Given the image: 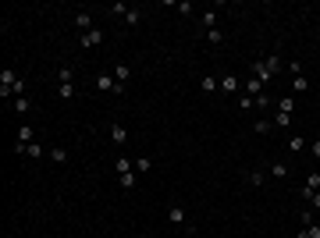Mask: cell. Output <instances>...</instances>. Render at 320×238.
Wrapping results in <instances>:
<instances>
[{"label": "cell", "mask_w": 320, "mask_h": 238, "mask_svg": "<svg viewBox=\"0 0 320 238\" xmlns=\"http://www.w3.org/2000/svg\"><path fill=\"white\" fill-rule=\"evenodd\" d=\"M168 220H171V224H178V227H189V217H185V210H182V206H168Z\"/></svg>", "instance_id": "obj_9"}, {"label": "cell", "mask_w": 320, "mask_h": 238, "mask_svg": "<svg viewBox=\"0 0 320 238\" xmlns=\"http://www.w3.org/2000/svg\"><path fill=\"white\" fill-rule=\"evenodd\" d=\"M100 43H103V32H100V29L78 36V47H82V50H93V47H100Z\"/></svg>", "instance_id": "obj_4"}, {"label": "cell", "mask_w": 320, "mask_h": 238, "mask_svg": "<svg viewBox=\"0 0 320 238\" xmlns=\"http://www.w3.org/2000/svg\"><path fill=\"white\" fill-rule=\"evenodd\" d=\"M246 96H263V82L260 78H249L246 82Z\"/></svg>", "instance_id": "obj_20"}, {"label": "cell", "mask_w": 320, "mask_h": 238, "mask_svg": "<svg viewBox=\"0 0 320 238\" xmlns=\"http://www.w3.org/2000/svg\"><path fill=\"white\" fill-rule=\"evenodd\" d=\"M114 171H117V174H128V171H135V164L128 160V156H117V160H114Z\"/></svg>", "instance_id": "obj_17"}, {"label": "cell", "mask_w": 320, "mask_h": 238, "mask_svg": "<svg viewBox=\"0 0 320 238\" xmlns=\"http://www.w3.org/2000/svg\"><path fill=\"white\" fill-rule=\"evenodd\" d=\"M299 220H302V227H306V224H313V206H309V210H302V213H299Z\"/></svg>", "instance_id": "obj_35"}, {"label": "cell", "mask_w": 320, "mask_h": 238, "mask_svg": "<svg viewBox=\"0 0 320 238\" xmlns=\"http://www.w3.org/2000/svg\"><path fill=\"white\" fill-rule=\"evenodd\" d=\"M32 110V100L29 96H15V114H29Z\"/></svg>", "instance_id": "obj_21"}, {"label": "cell", "mask_w": 320, "mask_h": 238, "mask_svg": "<svg viewBox=\"0 0 320 238\" xmlns=\"http://www.w3.org/2000/svg\"><path fill=\"white\" fill-rule=\"evenodd\" d=\"M75 25L82 29V32H93V29H96V25H93V15H89V11H78V15H75Z\"/></svg>", "instance_id": "obj_12"}, {"label": "cell", "mask_w": 320, "mask_h": 238, "mask_svg": "<svg viewBox=\"0 0 320 238\" xmlns=\"http://www.w3.org/2000/svg\"><path fill=\"white\" fill-rule=\"evenodd\" d=\"M0 96H25V82L15 75V68L0 71Z\"/></svg>", "instance_id": "obj_1"}, {"label": "cell", "mask_w": 320, "mask_h": 238, "mask_svg": "<svg viewBox=\"0 0 320 238\" xmlns=\"http://www.w3.org/2000/svg\"><path fill=\"white\" fill-rule=\"evenodd\" d=\"M110 75L117 78V86L125 89V82H128V78H132V68H128V64H114V68H110Z\"/></svg>", "instance_id": "obj_8"}, {"label": "cell", "mask_w": 320, "mask_h": 238, "mask_svg": "<svg viewBox=\"0 0 320 238\" xmlns=\"http://www.w3.org/2000/svg\"><path fill=\"white\" fill-rule=\"evenodd\" d=\"M246 181H249L253 188H260V185L267 181V174H263V171H249V178H246Z\"/></svg>", "instance_id": "obj_30"}, {"label": "cell", "mask_w": 320, "mask_h": 238, "mask_svg": "<svg viewBox=\"0 0 320 238\" xmlns=\"http://www.w3.org/2000/svg\"><path fill=\"white\" fill-rule=\"evenodd\" d=\"M47 153H50V149L39 142V139H36V142H29V146L22 149V156H29V160H39V156H47Z\"/></svg>", "instance_id": "obj_7"}, {"label": "cell", "mask_w": 320, "mask_h": 238, "mask_svg": "<svg viewBox=\"0 0 320 238\" xmlns=\"http://www.w3.org/2000/svg\"><path fill=\"white\" fill-rule=\"evenodd\" d=\"M288 149H292V153H302V149H306V139H302V135H292V139H288Z\"/></svg>", "instance_id": "obj_29"}, {"label": "cell", "mask_w": 320, "mask_h": 238, "mask_svg": "<svg viewBox=\"0 0 320 238\" xmlns=\"http://www.w3.org/2000/svg\"><path fill=\"white\" fill-rule=\"evenodd\" d=\"M57 86H75V68L64 64V68L57 71Z\"/></svg>", "instance_id": "obj_14"}, {"label": "cell", "mask_w": 320, "mask_h": 238, "mask_svg": "<svg viewBox=\"0 0 320 238\" xmlns=\"http://www.w3.org/2000/svg\"><path fill=\"white\" fill-rule=\"evenodd\" d=\"M313 192H320V174H316V171H313V174H306V181H302V192H299V195H302V203L309 199Z\"/></svg>", "instance_id": "obj_5"}, {"label": "cell", "mask_w": 320, "mask_h": 238, "mask_svg": "<svg viewBox=\"0 0 320 238\" xmlns=\"http://www.w3.org/2000/svg\"><path fill=\"white\" fill-rule=\"evenodd\" d=\"M295 110V100L292 96H281V100H277V114H292Z\"/></svg>", "instance_id": "obj_26"}, {"label": "cell", "mask_w": 320, "mask_h": 238, "mask_svg": "<svg viewBox=\"0 0 320 238\" xmlns=\"http://www.w3.org/2000/svg\"><path fill=\"white\" fill-rule=\"evenodd\" d=\"M29 142H36V132H32V125H22V128H18V142H15V153H22Z\"/></svg>", "instance_id": "obj_6"}, {"label": "cell", "mask_w": 320, "mask_h": 238, "mask_svg": "<svg viewBox=\"0 0 320 238\" xmlns=\"http://www.w3.org/2000/svg\"><path fill=\"white\" fill-rule=\"evenodd\" d=\"M256 107H260V110H267V107H270V96H267V93H263V96H256Z\"/></svg>", "instance_id": "obj_38"}, {"label": "cell", "mask_w": 320, "mask_h": 238, "mask_svg": "<svg viewBox=\"0 0 320 238\" xmlns=\"http://www.w3.org/2000/svg\"><path fill=\"white\" fill-rule=\"evenodd\" d=\"M270 128H274V121H267V114L260 117V121H256V125H253V132H256V135H267Z\"/></svg>", "instance_id": "obj_27"}, {"label": "cell", "mask_w": 320, "mask_h": 238, "mask_svg": "<svg viewBox=\"0 0 320 238\" xmlns=\"http://www.w3.org/2000/svg\"><path fill=\"white\" fill-rule=\"evenodd\" d=\"M238 89V78L235 75H221V93H235Z\"/></svg>", "instance_id": "obj_19"}, {"label": "cell", "mask_w": 320, "mask_h": 238, "mask_svg": "<svg viewBox=\"0 0 320 238\" xmlns=\"http://www.w3.org/2000/svg\"><path fill=\"white\" fill-rule=\"evenodd\" d=\"M277 125H292V114H277V110H274V128H277Z\"/></svg>", "instance_id": "obj_32"}, {"label": "cell", "mask_w": 320, "mask_h": 238, "mask_svg": "<svg viewBox=\"0 0 320 238\" xmlns=\"http://www.w3.org/2000/svg\"><path fill=\"white\" fill-rule=\"evenodd\" d=\"M295 238H320V224H316V220H313V224H306Z\"/></svg>", "instance_id": "obj_22"}, {"label": "cell", "mask_w": 320, "mask_h": 238, "mask_svg": "<svg viewBox=\"0 0 320 238\" xmlns=\"http://www.w3.org/2000/svg\"><path fill=\"white\" fill-rule=\"evenodd\" d=\"M292 89H295V93H306V89H309V78H306V75H292Z\"/></svg>", "instance_id": "obj_23"}, {"label": "cell", "mask_w": 320, "mask_h": 238, "mask_svg": "<svg viewBox=\"0 0 320 238\" xmlns=\"http://www.w3.org/2000/svg\"><path fill=\"white\" fill-rule=\"evenodd\" d=\"M96 89H100V93H114V96H121V93H125L121 86H117V78H114L110 71H103V75H96Z\"/></svg>", "instance_id": "obj_2"}, {"label": "cell", "mask_w": 320, "mask_h": 238, "mask_svg": "<svg viewBox=\"0 0 320 238\" xmlns=\"http://www.w3.org/2000/svg\"><path fill=\"white\" fill-rule=\"evenodd\" d=\"M260 61H263V68H267L270 75L281 71V54H277V50H274V54H267V57H260Z\"/></svg>", "instance_id": "obj_11"}, {"label": "cell", "mask_w": 320, "mask_h": 238, "mask_svg": "<svg viewBox=\"0 0 320 238\" xmlns=\"http://www.w3.org/2000/svg\"><path fill=\"white\" fill-rule=\"evenodd\" d=\"M238 107H242V110H249V107H256V96H238Z\"/></svg>", "instance_id": "obj_33"}, {"label": "cell", "mask_w": 320, "mask_h": 238, "mask_svg": "<svg viewBox=\"0 0 320 238\" xmlns=\"http://www.w3.org/2000/svg\"><path fill=\"white\" fill-rule=\"evenodd\" d=\"M117 178H121V188H125V192H132V188L139 185V174H135V171H128V174H117Z\"/></svg>", "instance_id": "obj_18"}, {"label": "cell", "mask_w": 320, "mask_h": 238, "mask_svg": "<svg viewBox=\"0 0 320 238\" xmlns=\"http://www.w3.org/2000/svg\"><path fill=\"white\" fill-rule=\"evenodd\" d=\"M47 156H50L54 164H68V153H64V146H54V149H50Z\"/></svg>", "instance_id": "obj_24"}, {"label": "cell", "mask_w": 320, "mask_h": 238, "mask_svg": "<svg viewBox=\"0 0 320 238\" xmlns=\"http://www.w3.org/2000/svg\"><path fill=\"white\" fill-rule=\"evenodd\" d=\"M57 96H64V100H71V96H75V86H57Z\"/></svg>", "instance_id": "obj_34"}, {"label": "cell", "mask_w": 320, "mask_h": 238, "mask_svg": "<svg viewBox=\"0 0 320 238\" xmlns=\"http://www.w3.org/2000/svg\"><path fill=\"white\" fill-rule=\"evenodd\" d=\"M199 25H203V32L217 29V11H203V18H199Z\"/></svg>", "instance_id": "obj_16"}, {"label": "cell", "mask_w": 320, "mask_h": 238, "mask_svg": "<svg viewBox=\"0 0 320 238\" xmlns=\"http://www.w3.org/2000/svg\"><path fill=\"white\" fill-rule=\"evenodd\" d=\"M199 89L203 93H221V78H214V75H207L203 82H199Z\"/></svg>", "instance_id": "obj_15"}, {"label": "cell", "mask_w": 320, "mask_h": 238, "mask_svg": "<svg viewBox=\"0 0 320 238\" xmlns=\"http://www.w3.org/2000/svg\"><path fill=\"white\" fill-rule=\"evenodd\" d=\"M207 43L221 47V43H224V32H221V29H210V32H207Z\"/></svg>", "instance_id": "obj_31"}, {"label": "cell", "mask_w": 320, "mask_h": 238, "mask_svg": "<svg viewBox=\"0 0 320 238\" xmlns=\"http://www.w3.org/2000/svg\"><path fill=\"white\" fill-rule=\"evenodd\" d=\"M135 164V174H146L149 167H153V160H149V156H139V160H132Z\"/></svg>", "instance_id": "obj_28"}, {"label": "cell", "mask_w": 320, "mask_h": 238, "mask_svg": "<svg viewBox=\"0 0 320 238\" xmlns=\"http://www.w3.org/2000/svg\"><path fill=\"white\" fill-rule=\"evenodd\" d=\"M309 153H313V156H320V139H316V142L309 146Z\"/></svg>", "instance_id": "obj_39"}, {"label": "cell", "mask_w": 320, "mask_h": 238, "mask_svg": "<svg viewBox=\"0 0 320 238\" xmlns=\"http://www.w3.org/2000/svg\"><path fill=\"white\" fill-rule=\"evenodd\" d=\"M107 132H110V139H114L117 146L128 142V128H125V125H107Z\"/></svg>", "instance_id": "obj_10"}, {"label": "cell", "mask_w": 320, "mask_h": 238, "mask_svg": "<svg viewBox=\"0 0 320 238\" xmlns=\"http://www.w3.org/2000/svg\"><path fill=\"white\" fill-rule=\"evenodd\" d=\"M249 68H253V78H260V82H263V86H267V82H270V78H274V75H270V71L263 68V61H253Z\"/></svg>", "instance_id": "obj_13"}, {"label": "cell", "mask_w": 320, "mask_h": 238, "mask_svg": "<svg viewBox=\"0 0 320 238\" xmlns=\"http://www.w3.org/2000/svg\"><path fill=\"white\" fill-rule=\"evenodd\" d=\"M270 178H288V164H281V160H277V164H270V171H267Z\"/></svg>", "instance_id": "obj_25"}, {"label": "cell", "mask_w": 320, "mask_h": 238, "mask_svg": "<svg viewBox=\"0 0 320 238\" xmlns=\"http://www.w3.org/2000/svg\"><path fill=\"white\" fill-rule=\"evenodd\" d=\"M192 11H196V8L189 4V0H182V4H178V15H192Z\"/></svg>", "instance_id": "obj_37"}, {"label": "cell", "mask_w": 320, "mask_h": 238, "mask_svg": "<svg viewBox=\"0 0 320 238\" xmlns=\"http://www.w3.org/2000/svg\"><path fill=\"white\" fill-rule=\"evenodd\" d=\"M306 206H313V210H320V192H313L309 199H306Z\"/></svg>", "instance_id": "obj_36"}, {"label": "cell", "mask_w": 320, "mask_h": 238, "mask_svg": "<svg viewBox=\"0 0 320 238\" xmlns=\"http://www.w3.org/2000/svg\"><path fill=\"white\" fill-rule=\"evenodd\" d=\"M110 11H114V15H121V18H125V25H132V29H135V25L142 22V11H139V8H125V4H114Z\"/></svg>", "instance_id": "obj_3"}]
</instances>
